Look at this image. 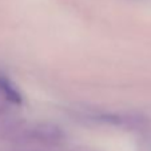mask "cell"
Listing matches in <instances>:
<instances>
[{
	"label": "cell",
	"instance_id": "obj_3",
	"mask_svg": "<svg viewBox=\"0 0 151 151\" xmlns=\"http://www.w3.org/2000/svg\"><path fill=\"white\" fill-rule=\"evenodd\" d=\"M22 104V95L17 88L7 79L0 75V116L9 109Z\"/></svg>",
	"mask_w": 151,
	"mask_h": 151
},
{
	"label": "cell",
	"instance_id": "obj_1",
	"mask_svg": "<svg viewBox=\"0 0 151 151\" xmlns=\"http://www.w3.org/2000/svg\"><path fill=\"white\" fill-rule=\"evenodd\" d=\"M4 137L20 145L54 146L63 140V132L51 124H16L7 128Z\"/></svg>",
	"mask_w": 151,
	"mask_h": 151
},
{
	"label": "cell",
	"instance_id": "obj_2",
	"mask_svg": "<svg viewBox=\"0 0 151 151\" xmlns=\"http://www.w3.org/2000/svg\"><path fill=\"white\" fill-rule=\"evenodd\" d=\"M87 119L98 123H104L127 130H143L148 126V120L142 115L134 114H114V112H92L87 114Z\"/></svg>",
	"mask_w": 151,
	"mask_h": 151
}]
</instances>
